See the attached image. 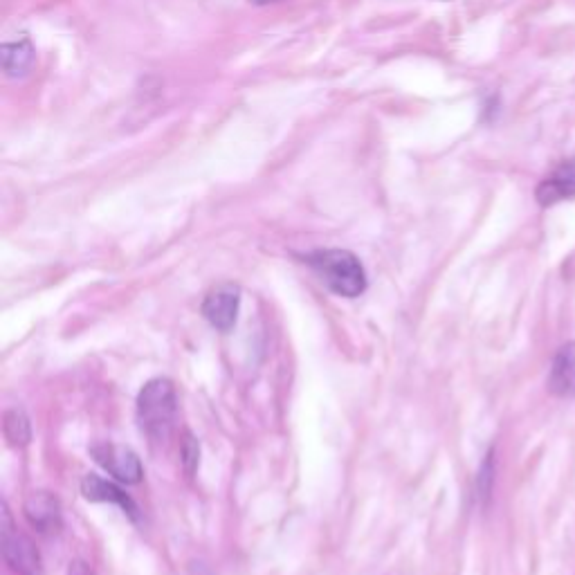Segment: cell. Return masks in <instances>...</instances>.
<instances>
[{
	"mask_svg": "<svg viewBox=\"0 0 575 575\" xmlns=\"http://www.w3.org/2000/svg\"><path fill=\"white\" fill-rule=\"evenodd\" d=\"M81 492H84V497L88 501H97V504H115L131 519H138V506H135V501L126 495L122 488H117L115 483L97 477V474H86L84 481H81Z\"/></svg>",
	"mask_w": 575,
	"mask_h": 575,
	"instance_id": "52a82bcc",
	"label": "cell"
},
{
	"mask_svg": "<svg viewBox=\"0 0 575 575\" xmlns=\"http://www.w3.org/2000/svg\"><path fill=\"white\" fill-rule=\"evenodd\" d=\"M25 519L30 522L32 528H36L41 535L59 533L61 528V504L52 492L36 490L30 492L23 504Z\"/></svg>",
	"mask_w": 575,
	"mask_h": 575,
	"instance_id": "8992f818",
	"label": "cell"
},
{
	"mask_svg": "<svg viewBox=\"0 0 575 575\" xmlns=\"http://www.w3.org/2000/svg\"><path fill=\"white\" fill-rule=\"evenodd\" d=\"M178 418V396L173 382L167 378H153L146 382L138 396V421L142 432L153 443L169 441Z\"/></svg>",
	"mask_w": 575,
	"mask_h": 575,
	"instance_id": "6da1fadb",
	"label": "cell"
},
{
	"mask_svg": "<svg viewBox=\"0 0 575 575\" xmlns=\"http://www.w3.org/2000/svg\"><path fill=\"white\" fill-rule=\"evenodd\" d=\"M239 306H241V290L234 284H223L214 288L203 301V315L209 324L218 331H232L236 324V317H239Z\"/></svg>",
	"mask_w": 575,
	"mask_h": 575,
	"instance_id": "5b68a950",
	"label": "cell"
},
{
	"mask_svg": "<svg viewBox=\"0 0 575 575\" xmlns=\"http://www.w3.org/2000/svg\"><path fill=\"white\" fill-rule=\"evenodd\" d=\"M254 5H272V3H281V0H250Z\"/></svg>",
	"mask_w": 575,
	"mask_h": 575,
	"instance_id": "9a60e30c",
	"label": "cell"
},
{
	"mask_svg": "<svg viewBox=\"0 0 575 575\" xmlns=\"http://www.w3.org/2000/svg\"><path fill=\"white\" fill-rule=\"evenodd\" d=\"M549 389L555 396L562 398L575 396V342L562 346L558 355H555L551 364Z\"/></svg>",
	"mask_w": 575,
	"mask_h": 575,
	"instance_id": "9c48e42d",
	"label": "cell"
},
{
	"mask_svg": "<svg viewBox=\"0 0 575 575\" xmlns=\"http://www.w3.org/2000/svg\"><path fill=\"white\" fill-rule=\"evenodd\" d=\"M200 461V445L191 434H185V441H182V463L189 474H194Z\"/></svg>",
	"mask_w": 575,
	"mask_h": 575,
	"instance_id": "4fadbf2b",
	"label": "cell"
},
{
	"mask_svg": "<svg viewBox=\"0 0 575 575\" xmlns=\"http://www.w3.org/2000/svg\"><path fill=\"white\" fill-rule=\"evenodd\" d=\"M306 263L335 295L355 299L367 290V272L349 250H317L308 254Z\"/></svg>",
	"mask_w": 575,
	"mask_h": 575,
	"instance_id": "7a4b0ae2",
	"label": "cell"
},
{
	"mask_svg": "<svg viewBox=\"0 0 575 575\" xmlns=\"http://www.w3.org/2000/svg\"><path fill=\"white\" fill-rule=\"evenodd\" d=\"M575 196V162L564 164L549 178L540 182V187L535 191L537 203L542 207H551L560 200H567Z\"/></svg>",
	"mask_w": 575,
	"mask_h": 575,
	"instance_id": "ba28073f",
	"label": "cell"
},
{
	"mask_svg": "<svg viewBox=\"0 0 575 575\" xmlns=\"http://www.w3.org/2000/svg\"><path fill=\"white\" fill-rule=\"evenodd\" d=\"M3 434L12 447H25L32 441V425L23 409H7L3 416Z\"/></svg>",
	"mask_w": 575,
	"mask_h": 575,
	"instance_id": "8fae6325",
	"label": "cell"
},
{
	"mask_svg": "<svg viewBox=\"0 0 575 575\" xmlns=\"http://www.w3.org/2000/svg\"><path fill=\"white\" fill-rule=\"evenodd\" d=\"M3 558L18 575H41L43 562L30 535L16 531L7 504H3Z\"/></svg>",
	"mask_w": 575,
	"mask_h": 575,
	"instance_id": "3957f363",
	"label": "cell"
},
{
	"mask_svg": "<svg viewBox=\"0 0 575 575\" xmlns=\"http://www.w3.org/2000/svg\"><path fill=\"white\" fill-rule=\"evenodd\" d=\"M95 461L102 465V468L122 483H140L142 479V463L140 456L124 445L115 443H102L95 445L93 450Z\"/></svg>",
	"mask_w": 575,
	"mask_h": 575,
	"instance_id": "277c9868",
	"label": "cell"
},
{
	"mask_svg": "<svg viewBox=\"0 0 575 575\" xmlns=\"http://www.w3.org/2000/svg\"><path fill=\"white\" fill-rule=\"evenodd\" d=\"M68 575H95V571L88 567L86 562H81V560H75L70 564V569H68Z\"/></svg>",
	"mask_w": 575,
	"mask_h": 575,
	"instance_id": "5bb4252c",
	"label": "cell"
},
{
	"mask_svg": "<svg viewBox=\"0 0 575 575\" xmlns=\"http://www.w3.org/2000/svg\"><path fill=\"white\" fill-rule=\"evenodd\" d=\"M492 477H495V454H488L486 461L481 465V472H479V479H477V486H479V497L481 499H488L490 497V490H492Z\"/></svg>",
	"mask_w": 575,
	"mask_h": 575,
	"instance_id": "7c38bea8",
	"label": "cell"
},
{
	"mask_svg": "<svg viewBox=\"0 0 575 575\" xmlns=\"http://www.w3.org/2000/svg\"><path fill=\"white\" fill-rule=\"evenodd\" d=\"M36 61V50L30 39L12 41L3 45V70L7 77L18 79L25 77L27 72L34 68Z\"/></svg>",
	"mask_w": 575,
	"mask_h": 575,
	"instance_id": "30bf717a",
	"label": "cell"
}]
</instances>
